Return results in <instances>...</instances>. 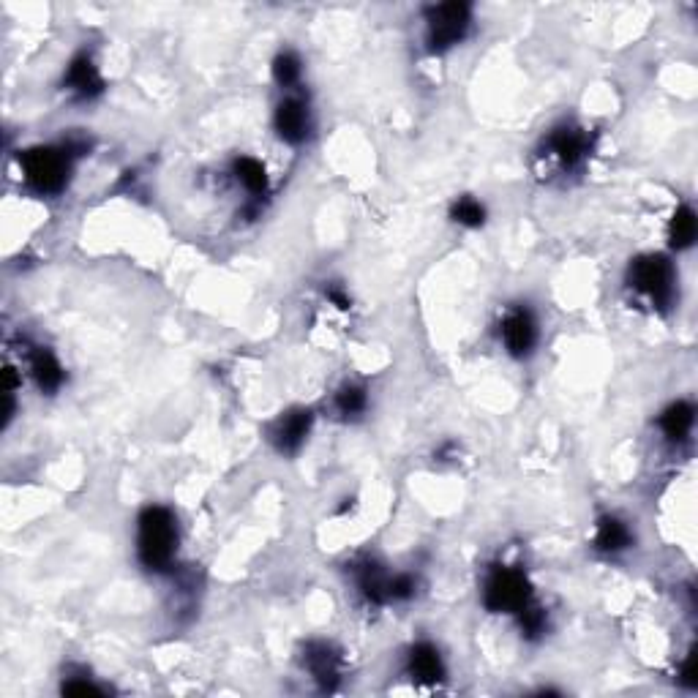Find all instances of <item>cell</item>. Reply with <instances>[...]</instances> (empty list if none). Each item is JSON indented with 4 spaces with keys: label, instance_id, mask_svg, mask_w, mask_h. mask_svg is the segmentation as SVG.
Instances as JSON below:
<instances>
[{
    "label": "cell",
    "instance_id": "obj_1",
    "mask_svg": "<svg viewBox=\"0 0 698 698\" xmlns=\"http://www.w3.org/2000/svg\"><path fill=\"white\" fill-rule=\"evenodd\" d=\"M178 521L172 510L161 505H150L137 519V557L142 568L153 573H164L172 568L178 554Z\"/></svg>",
    "mask_w": 698,
    "mask_h": 698
},
{
    "label": "cell",
    "instance_id": "obj_2",
    "mask_svg": "<svg viewBox=\"0 0 698 698\" xmlns=\"http://www.w3.org/2000/svg\"><path fill=\"white\" fill-rule=\"evenodd\" d=\"M71 153L69 148H52V145H36L20 156L22 175L36 194H60L69 186L71 178Z\"/></svg>",
    "mask_w": 698,
    "mask_h": 698
},
{
    "label": "cell",
    "instance_id": "obj_3",
    "mask_svg": "<svg viewBox=\"0 0 698 698\" xmlns=\"http://www.w3.org/2000/svg\"><path fill=\"white\" fill-rule=\"evenodd\" d=\"M630 287L641 295H647L658 309H669L677 295V270L660 254H644L630 262L628 270Z\"/></svg>",
    "mask_w": 698,
    "mask_h": 698
},
{
    "label": "cell",
    "instance_id": "obj_4",
    "mask_svg": "<svg viewBox=\"0 0 698 698\" xmlns=\"http://www.w3.org/2000/svg\"><path fill=\"white\" fill-rule=\"evenodd\" d=\"M532 600L527 573L519 568H494L483 584V606L494 614H519Z\"/></svg>",
    "mask_w": 698,
    "mask_h": 698
},
{
    "label": "cell",
    "instance_id": "obj_5",
    "mask_svg": "<svg viewBox=\"0 0 698 698\" xmlns=\"http://www.w3.org/2000/svg\"><path fill=\"white\" fill-rule=\"evenodd\" d=\"M472 9L467 3H439L426 11V44L431 52H448L467 39Z\"/></svg>",
    "mask_w": 698,
    "mask_h": 698
},
{
    "label": "cell",
    "instance_id": "obj_6",
    "mask_svg": "<svg viewBox=\"0 0 698 698\" xmlns=\"http://www.w3.org/2000/svg\"><path fill=\"white\" fill-rule=\"evenodd\" d=\"M499 333H502V344L513 358H527L538 344V322L532 317V311L524 309V306L505 314Z\"/></svg>",
    "mask_w": 698,
    "mask_h": 698
},
{
    "label": "cell",
    "instance_id": "obj_7",
    "mask_svg": "<svg viewBox=\"0 0 698 698\" xmlns=\"http://www.w3.org/2000/svg\"><path fill=\"white\" fill-rule=\"evenodd\" d=\"M311 423H314V415L311 409H290L287 415H281L273 429H270V442L276 445L279 453H298L303 448V442L309 439L311 434Z\"/></svg>",
    "mask_w": 698,
    "mask_h": 698
},
{
    "label": "cell",
    "instance_id": "obj_8",
    "mask_svg": "<svg viewBox=\"0 0 698 698\" xmlns=\"http://www.w3.org/2000/svg\"><path fill=\"white\" fill-rule=\"evenodd\" d=\"M273 126L279 131V137L290 145H300V142L309 137L311 131V115L309 104L303 99H284L276 107V115H273Z\"/></svg>",
    "mask_w": 698,
    "mask_h": 698
},
{
    "label": "cell",
    "instance_id": "obj_9",
    "mask_svg": "<svg viewBox=\"0 0 698 698\" xmlns=\"http://www.w3.org/2000/svg\"><path fill=\"white\" fill-rule=\"evenodd\" d=\"M63 85L74 99L80 101H90L104 93V77H101L99 66L90 60V55H77L71 60L66 77H63Z\"/></svg>",
    "mask_w": 698,
    "mask_h": 698
},
{
    "label": "cell",
    "instance_id": "obj_10",
    "mask_svg": "<svg viewBox=\"0 0 698 698\" xmlns=\"http://www.w3.org/2000/svg\"><path fill=\"white\" fill-rule=\"evenodd\" d=\"M303 666L320 682L322 690H333L341 679V658L325 641H311L303 655Z\"/></svg>",
    "mask_w": 698,
    "mask_h": 698
},
{
    "label": "cell",
    "instance_id": "obj_11",
    "mask_svg": "<svg viewBox=\"0 0 698 698\" xmlns=\"http://www.w3.org/2000/svg\"><path fill=\"white\" fill-rule=\"evenodd\" d=\"M546 148H549L551 156H554L565 170H576L581 161H584V156H587L589 140L587 134L581 129H576V126H562V129L551 131Z\"/></svg>",
    "mask_w": 698,
    "mask_h": 698
},
{
    "label": "cell",
    "instance_id": "obj_12",
    "mask_svg": "<svg viewBox=\"0 0 698 698\" xmlns=\"http://www.w3.org/2000/svg\"><path fill=\"white\" fill-rule=\"evenodd\" d=\"M407 674L420 685H439L445 679V660L439 649L429 641L415 644L407 655Z\"/></svg>",
    "mask_w": 698,
    "mask_h": 698
},
{
    "label": "cell",
    "instance_id": "obj_13",
    "mask_svg": "<svg viewBox=\"0 0 698 698\" xmlns=\"http://www.w3.org/2000/svg\"><path fill=\"white\" fill-rule=\"evenodd\" d=\"M633 543V532L622 519L617 516H603L595 527V549L600 554H619V551L630 549Z\"/></svg>",
    "mask_w": 698,
    "mask_h": 698
},
{
    "label": "cell",
    "instance_id": "obj_14",
    "mask_svg": "<svg viewBox=\"0 0 698 698\" xmlns=\"http://www.w3.org/2000/svg\"><path fill=\"white\" fill-rule=\"evenodd\" d=\"M660 431L666 434V439L671 442H685L693 431V423H696V409L690 401H674L663 415H660Z\"/></svg>",
    "mask_w": 698,
    "mask_h": 698
},
{
    "label": "cell",
    "instance_id": "obj_15",
    "mask_svg": "<svg viewBox=\"0 0 698 698\" xmlns=\"http://www.w3.org/2000/svg\"><path fill=\"white\" fill-rule=\"evenodd\" d=\"M30 374H33L36 385H39L44 393H55V390H60L63 379H66L58 358H55L52 352H47V349H39V352L30 358Z\"/></svg>",
    "mask_w": 698,
    "mask_h": 698
},
{
    "label": "cell",
    "instance_id": "obj_16",
    "mask_svg": "<svg viewBox=\"0 0 698 698\" xmlns=\"http://www.w3.org/2000/svg\"><path fill=\"white\" fill-rule=\"evenodd\" d=\"M235 178L254 197H260V194L268 191V172L262 167V161L251 159V156H240L235 161Z\"/></svg>",
    "mask_w": 698,
    "mask_h": 698
},
{
    "label": "cell",
    "instance_id": "obj_17",
    "mask_svg": "<svg viewBox=\"0 0 698 698\" xmlns=\"http://www.w3.org/2000/svg\"><path fill=\"white\" fill-rule=\"evenodd\" d=\"M698 235V221H696V213L688 208V205H682V208H677V213H674V219H671L669 224V240L674 249H690L693 246V240H696Z\"/></svg>",
    "mask_w": 698,
    "mask_h": 698
},
{
    "label": "cell",
    "instance_id": "obj_18",
    "mask_svg": "<svg viewBox=\"0 0 698 698\" xmlns=\"http://www.w3.org/2000/svg\"><path fill=\"white\" fill-rule=\"evenodd\" d=\"M450 219L456 221V224H461V227L475 230V227H483V224H486V208H483V202L475 200V197H459V200L453 202V208H450Z\"/></svg>",
    "mask_w": 698,
    "mask_h": 698
},
{
    "label": "cell",
    "instance_id": "obj_19",
    "mask_svg": "<svg viewBox=\"0 0 698 698\" xmlns=\"http://www.w3.org/2000/svg\"><path fill=\"white\" fill-rule=\"evenodd\" d=\"M300 74H303V66H300V58L295 52L284 50L276 55V60H273V80L279 82L281 88L298 85Z\"/></svg>",
    "mask_w": 698,
    "mask_h": 698
},
{
    "label": "cell",
    "instance_id": "obj_20",
    "mask_svg": "<svg viewBox=\"0 0 698 698\" xmlns=\"http://www.w3.org/2000/svg\"><path fill=\"white\" fill-rule=\"evenodd\" d=\"M366 407H369V396L360 385H344L336 396V409L344 418H358L366 412Z\"/></svg>",
    "mask_w": 698,
    "mask_h": 698
},
{
    "label": "cell",
    "instance_id": "obj_21",
    "mask_svg": "<svg viewBox=\"0 0 698 698\" xmlns=\"http://www.w3.org/2000/svg\"><path fill=\"white\" fill-rule=\"evenodd\" d=\"M519 628H521V636H527V639H540V636L546 633V628H549V617H546V611L529 600L527 606L519 611Z\"/></svg>",
    "mask_w": 698,
    "mask_h": 698
},
{
    "label": "cell",
    "instance_id": "obj_22",
    "mask_svg": "<svg viewBox=\"0 0 698 698\" xmlns=\"http://www.w3.org/2000/svg\"><path fill=\"white\" fill-rule=\"evenodd\" d=\"M418 581L412 579L409 573H399L388 579V603H404V600L415 598Z\"/></svg>",
    "mask_w": 698,
    "mask_h": 698
},
{
    "label": "cell",
    "instance_id": "obj_23",
    "mask_svg": "<svg viewBox=\"0 0 698 698\" xmlns=\"http://www.w3.org/2000/svg\"><path fill=\"white\" fill-rule=\"evenodd\" d=\"M63 693H71V696H99V693H104V690L93 682L90 677H71L63 682Z\"/></svg>",
    "mask_w": 698,
    "mask_h": 698
},
{
    "label": "cell",
    "instance_id": "obj_24",
    "mask_svg": "<svg viewBox=\"0 0 698 698\" xmlns=\"http://www.w3.org/2000/svg\"><path fill=\"white\" fill-rule=\"evenodd\" d=\"M328 298L333 300V303H336L339 309H349V298H347V295H344V292H341V290H330V292H328Z\"/></svg>",
    "mask_w": 698,
    "mask_h": 698
}]
</instances>
